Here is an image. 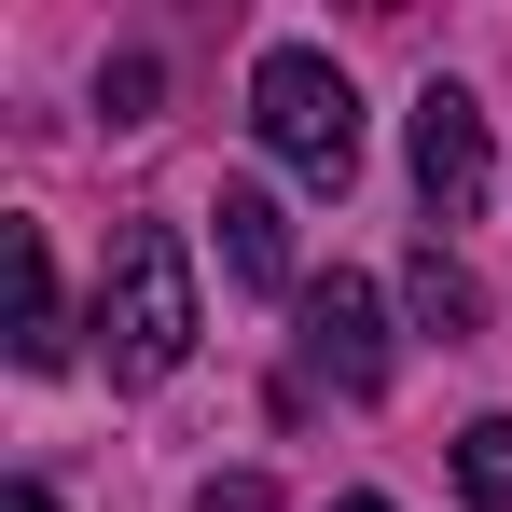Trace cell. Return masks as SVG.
Wrapping results in <instances>:
<instances>
[{
    "label": "cell",
    "mask_w": 512,
    "mask_h": 512,
    "mask_svg": "<svg viewBox=\"0 0 512 512\" xmlns=\"http://www.w3.org/2000/svg\"><path fill=\"white\" fill-rule=\"evenodd\" d=\"M250 125H263V153L291 180H319V194H346L360 180V97H346V70L319 56V42H277L250 70Z\"/></svg>",
    "instance_id": "2"
},
{
    "label": "cell",
    "mask_w": 512,
    "mask_h": 512,
    "mask_svg": "<svg viewBox=\"0 0 512 512\" xmlns=\"http://www.w3.org/2000/svg\"><path fill=\"white\" fill-rule=\"evenodd\" d=\"M291 319H305V374L333 388V402H374L388 388V305H374V277H305L291 291Z\"/></svg>",
    "instance_id": "3"
},
{
    "label": "cell",
    "mask_w": 512,
    "mask_h": 512,
    "mask_svg": "<svg viewBox=\"0 0 512 512\" xmlns=\"http://www.w3.org/2000/svg\"><path fill=\"white\" fill-rule=\"evenodd\" d=\"M333 512H388V499H333Z\"/></svg>",
    "instance_id": "12"
},
{
    "label": "cell",
    "mask_w": 512,
    "mask_h": 512,
    "mask_svg": "<svg viewBox=\"0 0 512 512\" xmlns=\"http://www.w3.org/2000/svg\"><path fill=\"white\" fill-rule=\"evenodd\" d=\"M194 512H277V485H263V471H222V485H208Z\"/></svg>",
    "instance_id": "10"
},
{
    "label": "cell",
    "mask_w": 512,
    "mask_h": 512,
    "mask_svg": "<svg viewBox=\"0 0 512 512\" xmlns=\"http://www.w3.org/2000/svg\"><path fill=\"white\" fill-rule=\"evenodd\" d=\"M97 97H111V125H139V111H153V56H111V70H97Z\"/></svg>",
    "instance_id": "9"
},
{
    "label": "cell",
    "mask_w": 512,
    "mask_h": 512,
    "mask_svg": "<svg viewBox=\"0 0 512 512\" xmlns=\"http://www.w3.org/2000/svg\"><path fill=\"white\" fill-rule=\"evenodd\" d=\"M0 512H56V485H42V471H28V485H14V499H0Z\"/></svg>",
    "instance_id": "11"
},
{
    "label": "cell",
    "mask_w": 512,
    "mask_h": 512,
    "mask_svg": "<svg viewBox=\"0 0 512 512\" xmlns=\"http://www.w3.org/2000/svg\"><path fill=\"white\" fill-rule=\"evenodd\" d=\"M84 333L111 360V388H167L194 360V250H180V222H125L111 236V277H97Z\"/></svg>",
    "instance_id": "1"
},
{
    "label": "cell",
    "mask_w": 512,
    "mask_h": 512,
    "mask_svg": "<svg viewBox=\"0 0 512 512\" xmlns=\"http://www.w3.org/2000/svg\"><path fill=\"white\" fill-rule=\"evenodd\" d=\"M485 180H499L485 97L471 84H416V194H429V222H485Z\"/></svg>",
    "instance_id": "4"
},
{
    "label": "cell",
    "mask_w": 512,
    "mask_h": 512,
    "mask_svg": "<svg viewBox=\"0 0 512 512\" xmlns=\"http://www.w3.org/2000/svg\"><path fill=\"white\" fill-rule=\"evenodd\" d=\"M208 222H222V263H236L250 291H305V277H291V222H277V194H263V180H222V208H208Z\"/></svg>",
    "instance_id": "6"
},
{
    "label": "cell",
    "mask_w": 512,
    "mask_h": 512,
    "mask_svg": "<svg viewBox=\"0 0 512 512\" xmlns=\"http://www.w3.org/2000/svg\"><path fill=\"white\" fill-rule=\"evenodd\" d=\"M457 499H471V512H512V416H471V429H457Z\"/></svg>",
    "instance_id": "8"
},
{
    "label": "cell",
    "mask_w": 512,
    "mask_h": 512,
    "mask_svg": "<svg viewBox=\"0 0 512 512\" xmlns=\"http://www.w3.org/2000/svg\"><path fill=\"white\" fill-rule=\"evenodd\" d=\"M402 291H416V319H429L443 346H471V333H485V291H471V263L443 250V236H416V263H402Z\"/></svg>",
    "instance_id": "7"
},
{
    "label": "cell",
    "mask_w": 512,
    "mask_h": 512,
    "mask_svg": "<svg viewBox=\"0 0 512 512\" xmlns=\"http://www.w3.org/2000/svg\"><path fill=\"white\" fill-rule=\"evenodd\" d=\"M0 319H14V360H28V374H56V360H70V305H56L42 222H0Z\"/></svg>",
    "instance_id": "5"
}]
</instances>
